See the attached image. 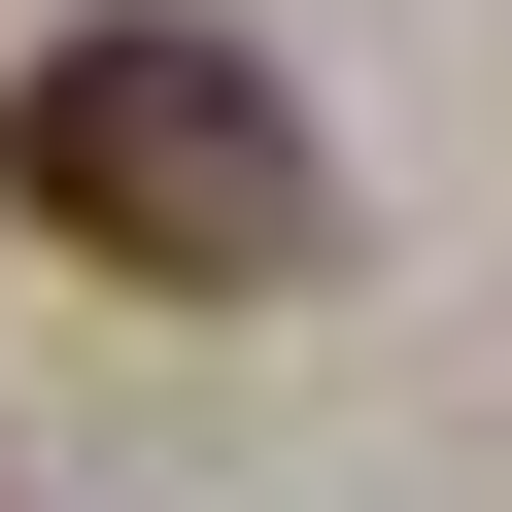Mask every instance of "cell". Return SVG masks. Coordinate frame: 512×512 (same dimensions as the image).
<instances>
[{"mask_svg": "<svg viewBox=\"0 0 512 512\" xmlns=\"http://www.w3.org/2000/svg\"><path fill=\"white\" fill-rule=\"evenodd\" d=\"M0 205H35L69 274H137V308H274L308 274V103L239 35H171V0H103V35L0 69Z\"/></svg>", "mask_w": 512, "mask_h": 512, "instance_id": "cell-1", "label": "cell"}]
</instances>
